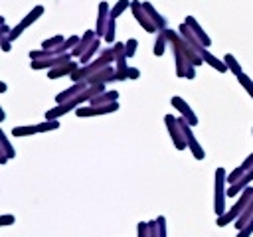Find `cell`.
Masks as SVG:
<instances>
[{
  "mask_svg": "<svg viewBox=\"0 0 253 237\" xmlns=\"http://www.w3.org/2000/svg\"><path fill=\"white\" fill-rule=\"evenodd\" d=\"M2 49L4 51H10V40L8 38H2Z\"/></svg>",
  "mask_w": 253,
  "mask_h": 237,
  "instance_id": "cell-30",
  "label": "cell"
},
{
  "mask_svg": "<svg viewBox=\"0 0 253 237\" xmlns=\"http://www.w3.org/2000/svg\"><path fill=\"white\" fill-rule=\"evenodd\" d=\"M132 10H134V16H136V22H138L146 32H156V30H158V28L154 26V22L150 20V16H146V14L142 12L144 8H142L138 2H134V4H132Z\"/></svg>",
  "mask_w": 253,
  "mask_h": 237,
  "instance_id": "cell-7",
  "label": "cell"
},
{
  "mask_svg": "<svg viewBox=\"0 0 253 237\" xmlns=\"http://www.w3.org/2000/svg\"><path fill=\"white\" fill-rule=\"evenodd\" d=\"M0 140H2V150H4V156L14 158V156H16V152H14V148L10 146V142H8V138H6V134H4V132L0 134Z\"/></svg>",
  "mask_w": 253,
  "mask_h": 237,
  "instance_id": "cell-18",
  "label": "cell"
},
{
  "mask_svg": "<svg viewBox=\"0 0 253 237\" xmlns=\"http://www.w3.org/2000/svg\"><path fill=\"white\" fill-rule=\"evenodd\" d=\"M156 223H158V235L160 237H166V219L162 215L156 217Z\"/></svg>",
  "mask_w": 253,
  "mask_h": 237,
  "instance_id": "cell-26",
  "label": "cell"
},
{
  "mask_svg": "<svg viewBox=\"0 0 253 237\" xmlns=\"http://www.w3.org/2000/svg\"><path fill=\"white\" fill-rule=\"evenodd\" d=\"M223 61H225V65H227V69H229V71H231V73H233L235 77H237L239 73H243V71H241V65L237 63V59H235V57H233L231 53H227V55L223 57Z\"/></svg>",
  "mask_w": 253,
  "mask_h": 237,
  "instance_id": "cell-14",
  "label": "cell"
},
{
  "mask_svg": "<svg viewBox=\"0 0 253 237\" xmlns=\"http://www.w3.org/2000/svg\"><path fill=\"white\" fill-rule=\"evenodd\" d=\"M164 122L168 126V132H170V138H172L174 146L178 150H184L186 148V138H184V132H182V128L178 124V118H174V115H166L164 117Z\"/></svg>",
  "mask_w": 253,
  "mask_h": 237,
  "instance_id": "cell-4",
  "label": "cell"
},
{
  "mask_svg": "<svg viewBox=\"0 0 253 237\" xmlns=\"http://www.w3.org/2000/svg\"><path fill=\"white\" fill-rule=\"evenodd\" d=\"M251 199H253V188L249 186V188H245V190L239 194V198H237V203H235L231 209H227L223 215H219L215 223H217L219 227H223V225H227V223H231V221L235 223V221L239 219V215L245 211V207L251 203Z\"/></svg>",
  "mask_w": 253,
  "mask_h": 237,
  "instance_id": "cell-1",
  "label": "cell"
},
{
  "mask_svg": "<svg viewBox=\"0 0 253 237\" xmlns=\"http://www.w3.org/2000/svg\"><path fill=\"white\" fill-rule=\"evenodd\" d=\"M194 75H196V71H194V65H190V69L186 71V77H188V79H194Z\"/></svg>",
  "mask_w": 253,
  "mask_h": 237,
  "instance_id": "cell-31",
  "label": "cell"
},
{
  "mask_svg": "<svg viewBox=\"0 0 253 237\" xmlns=\"http://www.w3.org/2000/svg\"><path fill=\"white\" fill-rule=\"evenodd\" d=\"M166 43H168V38H166L164 32H160V34H158V40H156V43H154V55H162Z\"/></svg>",
  "mask_w": 253,
  "mask_h": 237,
  "instance_id": "cell-16",
  "label": "cell"
},
{
  "mask_svg": "<svg viewBox=\"0 0 253 237\" xmlns=\"http://www.w3.org/2000/svg\"><path fill=\"white\" fill-rule=\"evenodd\" d=\"M117 99H119V93H117V91H105V93L93 97V99L89 101V105H91V107H103V105L117 103Z\"/></svg>",
  "mask_w": 253,
  "mask_h": 237,
  "instance_id": "cell-9",
  "label": "cell"
},
{
  "mask_svg": "<svg viewBox=\"0 0 253 237\" xmlns=\"http://www.w3.org/2000/svg\"><path fill=\"white\" fill-rule=\"evenodd\" d=\"M251 235H253V217L247 221V225L243 229L237 231V237H251Z\"/></svg>",
  "mask_w": 253,
  "mask_h": 237,
  "instance_id": "cell-23",
  "label": "cell"
},
{
  "mask_svg": "<svg viewBox=\"0 0 253 237\" xmlns=\"http://www.w3.org/2000/svg\"><path fill=\"white\" fill-rule=\"evenodd\" d=\"M184 24H186V26H188V28L192 30V34H194V36H196V38H198V40H200V41H202V43H204L206 47H210V43H211V41H210V38L206 36V32H204V30L200 28V24H198V22H196L194 18H190V16H188Z\"/></svg>",
  "mask_w": 253,
  "mask_h": 237,
  "instance_id": "cell-10",
  "label": "cell"
},
{
  "mask_svg": "<svg viewBox=\"0 0 253 237\" xmlns=\"http://www.w3.org/2000/svg\"><path fill=\"white\" fill-rule=\"evenodd\" d=\"M38 132V124H32V126H14L12 128V134L14 136H30V134H36Z\"/></svg>",
  "mask_w": 253,
  "mask_h": 237,
  "instance_id": "cell-15",
  "label": "cell"
},
{
  "mask_svg": "<svg viewBox=\"0 0 253 237\" xmlns=\"http://www.w3.org/2000/svg\"><path fill=\"white\" fill-rule=\"evenodd\" d=\"M178 124H180V128H182V132H184V138H186V146L192 150L194 158H196V160H204V148L198 144V140H196L194 132L190 130V124H188V120H186V118H178Z\"/></svg>",
  "mask_w": 253,
  "mask_h": 237,
  "instance_id": "cell-3",
  "label": "cell"
},
{
  "mask_svg": "<svg viewBox=\"0 0 253 237\" xmlns=\"http://www.w3.org/2000/svg\"><path fill=\"white\" fill-rule=\"evenodd\" d=\"M237 81H239V83L245 87V91H247V93L251 95V99H253V81H251V79H249L245 73H239V75H237Z\"/></svg>",
  "mask_w": 253,
  "mask_h": 237,
  "instance_id": "cell-17",
  "label": "cell"
},
{
  "mask_svg": "<svg viewBox=\"0 0 253 237\" xmlns=\"http://www.w3.org/2000/svg\"><path fill=\"white\" fill-rule=\"evenodd\" d=\"M126 6H128V0H121V2H119V4H117V6L113 8V10H111V14H109V18H111V20H115V18H119V16H121V12H123V10L126 8Z\"/></svg>",
  "mask_w": 253,
  "mask_h": 237,
  "instance_id": "cell-19",
  "label": "cell"
},
{
  "mask_svg": "<svg viewBox=\"0 0 253 237\" xmlns=\"http://www.w3.org/2000/svg\"><path fill=\"white\" fill-rule=\"evenodd\" d=\"M200 55H202V59H204L206 63H210L213 69H217V71H227V65H225V61L217 59V57H215V55H211L208 49H204Z\"/></svg>",
  "mask_w": 253,
  "mask_h": 237,
  "instance_id": "cell-12",
  "label": "cell"
},
{
  "mask_svg": "<svg viewBox=\"0 0 253 237\" xmlns=\"http://www.w3.org/2000/svg\"><path fill=\"white\" fill-rule=\"evenodd\" d=\"M140 77V71L136 69V67H128V71H126V79H138Z\"/></svg>",
  "mask_w": 253,
  "mask_h": 237,
  "instance_id": "cell-29",
  "label": "cell"
},
{
  "mask_svg": "<svg viewBox=\"0 0 253 237\" xmlns=\"http://www.w3.org/2000/svg\"><path fill=\"white\" fill-rule=\"evenodd\" d=\"M136 45H138L136 40H128V41L125 43V55H126V57H132L134 51H136Z\"/></svg>",
  "mask_w": 253,
  "mask_h": 237,
  "instance_id": "cell-22",
  "label": "cell"
},
{
  "mask_svg": "<svg viewBox=\"0 0 253 237\" xmlns=\"http://www.w3.org/2000/svg\"><path fill=\"white\" fill-rule=\"evenodd\" d=\"M223 182H225V170L223 168H217L215 170V205H213L217 217L225 213V194L227 192L223 188Z\"/></svg>",
  "mask_w": 253,
  "mask_h": 237,
  "instance_id": "cell-2",
  "label": "cell"
},
{
  "mask_svg": "<svg viewBox=\"0 0 253 237\" xmlns=\"http://www.w3.org/2000/svg\"><path fill=\"white\" fill-rule=\"evenodd\" d=\"M89 87V83L87 81H79V83H73L69 89H65V91H61L57 97H55V101H57V105H61V103H65V101H69V99H73V97H77V95H81L85 89Z\"/></svg>",
  "mask_w": 253,
  "mask_h": 237,
  "instance_id": "cell-6",
  "label": "cell"
},
{
  "mask_svg": "<svg viewBox=\"0 0 253 237\" xmlns=\"http://www.w3.org/2000/svg\"><path fill=\"white\" fill-rule=\"evenodd\" d=\"M170 103H172V107H174L176 111H180L182 118H186L190 126L198 124V117L194 115V111L190 109V105H188V103H186V101H184L182 97H172V99H170Z\"/></svg>",
  "mask_w": 253,
  "mask_h": 237,
  "instance_id": "cell-5",
  "label": "cell"
},
{
  "mask_svg": "<svg viewBox=\"0 0 253 237\" xmlns=\"http://www.w3.org/2000/svg\"><path fill=\"white\" fill-rule=\"evenodd\" d=\"M77 69H79V63L69 61V63H63V65H59V67L49 69L47 77H49V79H57V77H61V75H71V73H73V71H77Z\"/></svg>",
  "mask_w": 253,
  "mask_h": 237,
  "instance_id": "cell-11",
  "label": "cell"
},
{
  "mask_svg": "<svg viewBox=\"0 0 253 237\" xmlns=\"http://www.w3.org/2000/svg\"><path fill=\"white\" fill-rule=\"evenodd\" d=\"M105 41H115V22L109 18V24H107V30H105Z\"/></svg>",
  "mask_w": 253,
  "mask_h": 237,
  "instance_id": "cell-21",
  "label": "cell"
},
{
  "mask_svg": "<svg viewBox=\"0 0 253 237\" xmlns=\"http://www.w3.org/2000/svg\"><path fill=\"white\" fill-rule=\"evenodd\" d=\"M16 221V217L12 215V213H4V215H0V225H12Z\"/></svg>",
  "mask_w": 253,
  "mask_h": 237,
  "instance_id": "cell-27",
  "label": "cell"
},
{
  "mask_svg": "<svg viewBox=\"0 0 253 237\" xmlns=\"http://www.w3.org/2000/svg\"><path fill=\"white\" fill-rule=\"evenodd\" d=\"M136 235H138V237H148V223H146V221H138V225H136Z\"/></svg>",
  "mask_w": 253,
  "mask_h": 237,
  "instance_id": "cell-25",
  "label": "cell"
},
{
  "mask_svg": "<svg viewBox=\"0 0 253 237\" xmlns=\"http://www.w3.org/2000/svg\"><path fill=\"white\" fill-rule=\"evenodd\" d=\"M42 12H43V8H42V6H36V8H34V10H32V12H30V14H28L20 24H18V28H20V30H26L30 24H34V22L40 18V14H42Z\"/></svg>",
  "mask_w": 253,
  "mask_h": 237,
  "instance_id": "cell-13",
  "label": "cell"
},
{
  "mask_svg": "<svg viewBox=\"0 0 253 237\" xmlns=\"http://www.w3.org/2000/svg\"><path fill=\"white\" fill-rule=\"evenodd\" d=\"M93 41H95V32H91V30H89V32L81 38V41L75 45V49L71 51V57H79V59H81V57H83V53L89 49V45H91Z\"/></svg>",
  "mask_w": 253,
  "mask_h": 237,
  "instance_id": "cell-8",
  "label": "cell"
},
{
  "mask_svg": "<svg viewBox=\"0 0 253 237\" xmlns=\"http://www.w3.org/2000/svg\"><path fill=\"white\" fill-rule=\"evenodd\" d=\"M251 168H253V154H249V156L245 158V162L241 164V170H243V172H249Z\"/></svg>",
  "mask_w": 253,
  "mask_h": 237,
  "instance_id": "cell-28",
  "label": "cell"
},
{
  "mask_svg": "<svg viewBox=\"0 0 253 237\" xmlns=\"http://www.w3.org/2000/svg\"><path fill=\"white\" fill-rule=\"evenodd\" d=\"M59 128V122L57 120H45L42 124H38V132H45V130H55Z\"/></svg>",
  "mask_w": 253,
  "mask_h": 237,
  "instance_id": "cell-20",
  "label": "cell"
},
{
  "mask_svg": "<svg viewBox=\"0 0 253 237\" xmlns=\"http://www.w3.org/2000/svg\"><path fill=\"white\" fill-rule=\"evenodd\" d=\"M243 174H245V172H243V170H241V166H239V168H235V170H233V172L227 176V182H229V184H235V182H237V180H239Z\"/></svg>",
  "mask_w": 253,
  "mask_h": 237,
  "instance_id": "cell-24",
  "label": "cell"
}]
</instances>
